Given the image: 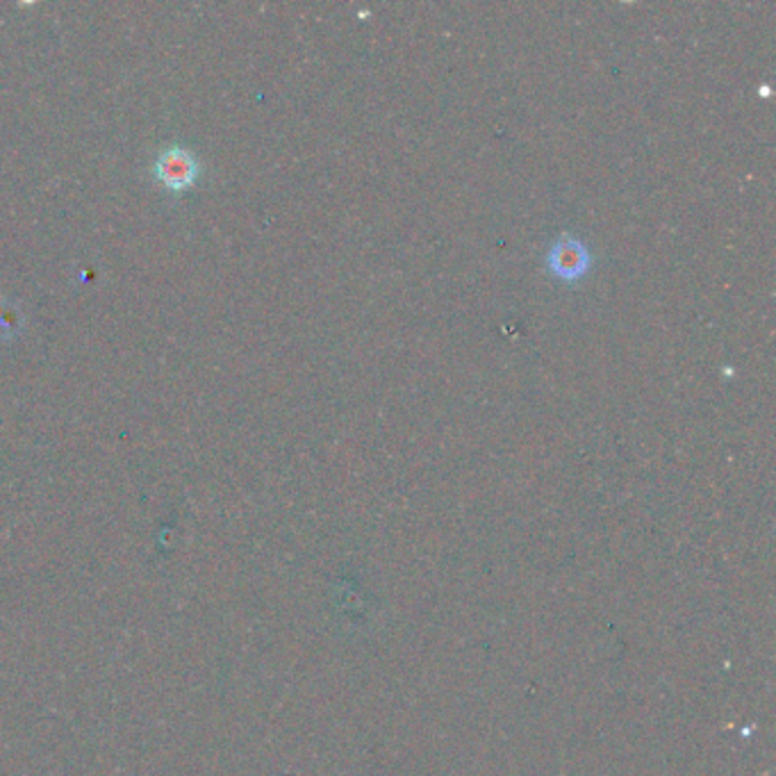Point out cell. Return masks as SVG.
I'll use <instances>...</instances> for the list:
<instances>
[{
  "mask_svg": "<svg viewBox=\"0 0 776 776\" xmlns=\"http://www.w3.org/2000/svg\"><path fill=\"white\" fill-rule=\"evenodd\" d=\"M23 328V315L16 305L0 303V338H14Z\"/></svg>",
  "mask_w": 776,
  "mask_h": 776,
  "instance_id": "3",
  "label": "cell"
},
{
  "mask_svg": "<svg viewBox=\"0 0 776 776\" xmlns=\"http://www.w3.org/2000/svg\"><path fill=\"white\" fill-rule=\"evenodd\" d=\"M549 267L558 278L574 280L590 267V255L578 240H560L549 253Z\"/></svg>",
  "mask_w": 776,
  "mask_h": 776,
  "instance_id": "2",
  "label": "cell"
},
{
  "mask_svg": "<svg viewBox=\"0 0 776 776\" xmlns=\"http://www.w3.org/2000/svg\"><path fill=\"white\" fill-rule=\"evenodd\" d=\"M155 180L167 187L169 192H185L199 180L201 162L199 157L185 147L164 149L153 164Z\"/></svg>",
  "mask_w": 776,
  "mask_h": 776,
  "instance_id": "1",
  "label": "cell"
}]
</instances>
